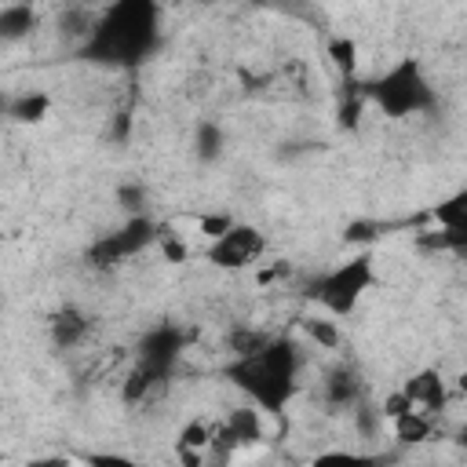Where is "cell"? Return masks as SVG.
<instances>
[{"instance_id":"cell-15","label":"cell","mask_w":467,"mask_h":467,"mask_svg":"<svg viewBox=\"0 0 467 467\" xmlns=\"http://www.w3.org/2000/svg\"><path fill=\"white\" fill-rule=\"evenodd\" d=\"M325 55H328V62H332L343 77H354V73H358V40H354L350 33H332V36L325 40Z\"/></svg>"},{"instance_id":"cell-4","label":"cell","mask_w":467,"mask_h":467,"mask_svg":"<svg viewBox=\"0 0 467 467\" xmlns=\"http://www.w3.org/2000/svg\"><path fill=\"white\" fill-rule=\"evenodd\" d=\"M365 99L387 117H409V113H420L434 102V88L423 77V66L416 58H401L379 80L368 84Z\"/></svg>"},{"instance_id":"cell-6","label":"cell","mask_w":467,"mask_h":467,"mask_svg":"<svg viewBox=\"0 0 467 467\" xmlns=\"http://www.w3.org/2000/svg\"><path fill=\"white\" fill-rule=\"evenodd\" d=\"M255 441H263V412L255 405H241V409H230L223 420H215V441L208 456L226 460L237 449L255 445Z\"/></svg>"},{"instance_id":"cell-5","label":"cell","mask_w":467,"mask_h":467,"mask_svg":"<svg viewBox=\"0 0 467 467\" xmlns=\"http://www.w3.org/2000/svg\"><path fill=\"white\" fill-rule=\"evenodd\" d=\"M266 252V234L252 223H230L219 237H212L204 244V263H212L215 270H244L252 263H259Z\"/></svg>"},{"instance_id":"cell-14","label":"cell","mask_w":467,"mask_h":467,"mask_svg":"<svg viewBox=\"0 0 467 467\" xmlns=\"http://www.w3.org/2000/svg\"><path fill=\"white\" fill-rule=\"evenodd\" d=\"M325 401L328 405H339V409H350V405H361V379L350 372V368H339L325 379Z\"/></svg>"},{"instance_id":"cell-7","label":"cell","mask_w":467,"mask_h":467,"mask_svg":"<svg viewBox=\"0 0 467 467\" xmlns=\"http://www.w3.org/2000/svg\"><path fill=\"white\" fill-rule=\"evenodd\" d=\"M401 394L409 398V405L416 409V412H423V416H438V412H445V405H449V387H445V379H441V372L438 368H420V372H412L405 383H401Z\"/></svg>"},{"instance_id":"cell-22","label":"cell","mask_w":467,"mask_h":467,"mask_svg":"<svg viewBox=\"0 0 467 467\" xmlns=\"http://www.w3.org/2000/svg\"><path fill=\"white\" fill-rule=\"evenodd\" d=\"M11 4H33V0H11Z\"/></svg>"},{"instance_id":"cell-3","label":"cell","mask_w":467,"mask_h":467,"mask_svg":"<svg viewBox=\"0 0 467 467\" xmlns=\"http://www.w3.org/2000/svg\"><path fill=\"white\" fill-rule=\"evenodd\" d=\"M372 285H376V259H372V252H358V255L336 263L332 270H325L314 281L310 296L328 317H350Z\"/></svg>"},{"instance_id":"cell-13","label":"cell","mask_w":467,"mask_h":467,"mask_svg":"<svg viewBox=\"0 0 467 467\" xmlns=\"http://www.w3.org/2000/svg\"><path fill=\"white\" fill-rule=\"evenodd\" d=\"M387 427L394 431V438H398L401 445H420V441H427V438L434 434V420L423 416V412H416V409H409V412L387 420Z\"/></svg>"},{"instance_id":"cell-23","label":"cell","mask_w":467,"mask_h":467,"mask_svg":"<svg viewBox=\"0 0 467 467\" xmlns=\"http://www.w3.org/2000/svg\"><path fill=\"white\" fill-rule=\"evenodd\" d=\"M0 303H4V288H0Z\"/></svg>"},{"instance_id":"cell-20","label":"cell","mask_w":467,"mask_h":467,"mask_svg":"<svg viewBox=\"0 0 467 467\" xmlns=\"http://www.w3.org/2000/svg\"><path fill=\"white\" fill-rule=\"evenodd\" d=\"M230 223H234V215H226V212H204V215L197 219V230H201L204 241H212V237H219Z\"/></svg>"},{"instance_id":"cell-12","label":"cell","mask_w":467,"mask_h":467,"mask_svg":"<svg viewBox=\"0 0 467 467\" xmlns=\"http://www.w3.org/2000/svg\"><path fill=\"white\" fill-rule=\"evenodd\" d=\"M47 113H51V95L44 91H22V95H11L7 102V120L15 124H40Z\"/></svg>"},{"instance_id":"cell-1","label":"cell","mask_w":467,"mask_h":467,"mask_svg":"<svg viewBox=\"0 0 467 467\" xmlns=\"http://www.w3.org/2000/svg\"><path fill=\"white\" fill-rule=\"evenodd\" d=\"M157 0H113L84 36V55L106 66H139L157 44Z\"/></svg>"},{"instance_id":"cell-18","label":"cell","mask_w":467,"mask_h":467,"mask_svg":"<svg viewBox=\"0 0 467 467\" xmlns=\"http://www.w3.org/2000/svg\"><path fill=\"white\" fill-rule=\"evenodd\" d=\"M153 244H157V252L164 255V263H186V259H190V244H186L168 223H157V230H153Z\"/></svg>"},{"instance_id":"cell-9","label":"cell","mask_w":467,"mask_h":467,"mask_svg":"<svg viewBox=\"0 0 467 467\" xmlns=\"http://www.w3.org/2000/svg\"><path fill=\"white\" fill-rule=\"evenodd\" d=\"M179 354H182V332L171 328V325H161V328L146 332L142 343H139V358L157 365V368H164V372H171Z\"/></svg>"},{"instance_id":"cell-17","label":"cell","mask_w":467,"mask_h":467,"mask_svg":"<svg viewBox=\"0 0 467 467\" xmlns=\"http://www.w3.org/2000/svg\"><path fill=\"white\" fill-rule=\"evenodd\" d=\"M33 22H36L33 4H7L0 11V40H22L33 29Z\"/></svg>"},{"instance_id":"cell-16","label":"cell","mask_w":467,"mask_h":467,"mask_svg":"<svg viewBox=\"0 0 467 467\" xmlns=\"http://www.w3.org/2000/svg\"><path fill=\"white\" fill-rule=\"evenodd\" d=\"M434 223H438V230H449V234L467 237V234H463V230H467V193L456 190L452 197H445V201L434 208Z\"/></svg>"},{"instance_id":"cell-2","label":"cell","mask_w":467,"mask_h":467,"mask_svg":"<svg viewBox=\"0 0 467 467\" xmlns=\"http://www.w3.org/2000/svg\"><path fill=\"white\" fill-rule=\"evenodd\" d=\"M296 368H299L296 343L285 336H270L263 347L248 354H234L226 376L237 390L248 394V401L259 412L281 416L296 394Z\"/></svg>"},{"instance_id":"cell-21","label":"cell","mask_w":467,"mask_h":467,"mask_svg":"<svg viewBox=\"0 0 467 467\" xmlns=\"http://www.w3.org/2000/svg\"><path fill=\"white\" fill-rule=\"evenodd\" d=\"M7 102H11V95H0V117H7Z\"/></svg>"},{"instance_id":"cell-11","label":"cell","mask_w":467,"mask_h":467,"mask_svg":"<svg viewBox=\"0 0 467 467\" xmlns=\"http://www.w3.org/2000/svg\"><path fill=\"white\" fill-rule=\"evenodd\" d=\"M164 379H168L164 368H157V365L135 358V365H131L128 376L120 379V398H124V405H142L157 387H164Z\"/></svg>"},{"instance_id":"cell-8","label":"cell","mask_w":467,"mask_h":467,"mask_svg":"<svg viewBox=\"0 0 467 467\" xmlns=\"http://www.w3.org/2000/svg\"><path fill=\"white\" fill-rule=\"evenodd\" d=\"M47 332H51V343H55L58 350H77V347L88 339V332H91V317H88L80 306L66 303V306H58V310L51 314Z\"/></svg>"},{"instance_id":"cell-10","label":"cell","mask_w":467,"mask_h":467,"mask_svg":"<svg viewBox=\"0 0 467 467\" xmlns=\"http://www.w3.org/2000/svg\"><path fill=\"white\" fill-rule=\"evenodd\" d=\"M212 441H215V420L193 416L190 423H182V431L175 438V452L186 463H204L208 452H212Z\"/></svg>"},{"instance_id":"cell-19","label":"cell","mask_w":467,"mask_h":467,"mask_svg":"<svg viewBox=\"0 0 467 467\" xmlns=\"http://www.w3.org/2000/svg\"><path fill=\"white\" fill-rule=\"evenodd\" d=\"M303 332H306L314 343H321L325 350L339 347V325H336L332 317H306V321H303Z\"/></svg>"}]
</instances>
